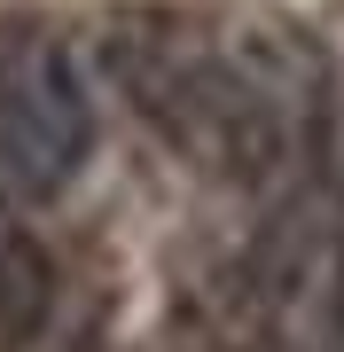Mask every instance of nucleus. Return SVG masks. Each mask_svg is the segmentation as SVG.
<instances>
[{
	"mask_svg": "<svg viewBox=\"0 0 344 352\" xmlns=\"http://www.w3.org/2000/svg\"><path fill=\"white\" fill-rule=\"evenodd\" d=\"M94 149L87 71L55 32H0V180L16 196H63Z\"/></svg>",
	"mask_w": 344,
	"mask_h": 352,
	"instance_id": "nucleus-1",
	"label": "nucleus"
},
{
	"mask_svg": "<svg viewBox=\"0 0 344 352\" xmlns=\"http://www.w3.org/2000/svg\"><path fill=\"white\" fill-rule=\"evenodd\" d=\"M55 314V258L32 227H0V352H24Z\"/></svg>",
	"mask_w": 344,
	"mask_h": 352,
	"instance_id": "nucleus-2",
	"label": "nucleus"
},
{
	"mask_svg": "<svg viewBox=\"0 0 344 352\" xmlns=\"http://www.w3.org/2000/svg\"><path fill=\"white\" fill-rule=\"evenodd\" d=\"M8 196H16V188H8V180H0V227H8Z\"/></svg>",
	"mask_w": 344,
	"mask_h": 352,
	"instance_id": "nucleus-3",
	"label": "nucleus"
}]
</instances>
